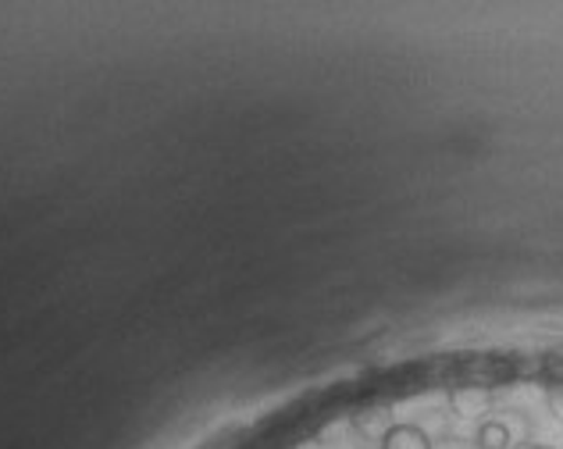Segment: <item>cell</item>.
Returning a JSON list of instances; mask_svg holds the SVG:
<instances>
[{"label": "cell", "instance_id": "5b68a950", "mask_svg": "<svg viewBox=\"0 0 563 449\" xmlns=\"http://www.w3.org/2000/svg\"><path fill=\"white\" fill-rule=\"evenodd\" d=\"M525 449H553V446H525Z\"/></svg>", "mask_w": 563, "mask_h": 449}, {"label": "cell", "instance_id": "6da1fadb", "mask_svg": "<svg viewBox=\"0 0 563 449\" xmlns=\"http://www.w3.org/2000/svg\"><path fill=\"white\" fill-rule=\"evenodd\" d=\"M528 425L525 417H488L474 431V446L478 449H510L514 442H525Z\"/></svg>", "mask_w": 563, "mask_h": 449}, {"label": "cell", "instance_id": "277c9868", "mask_svg": "<svg viewBox=\"0 0 563 449\" xmlns=\"http://www.w3.org/2000/svg\"><path fill=\"white\" fill-rule=\"evenodd\" d=\"M545 407H550V414L563 425V379L545 388Z\"/></svg>", "mask_w": 563, "mask_h": 449}, {"label": "cell", "instance_id": "3957f363", "mask_svg": "<svg viewBox=\"0 0 563 449\" xmlns=\"http://www.w3.org/2000/svg\"><path fill=\"white\" fill-rule=\"evenodd\" d=\"M378 449H432V436L421 425L396 421L385 436H378Z\"/></svg>", "mask_w": 563, "mask_h": 449}, {"label": "cell", "instance_id": "7a4b0ae2", "mask_svg": "<svg viewBox=\"0 0 563 449\" xmlns=\"http://www.w3.org/2000/svg\"><path fill=\"white\" fill-rule=\"evenodd\" d=\"M493 388L485 385H456L450 393V410L456 417H482L493 410Z\"/></svg>", "mask_w": 563, "mask_h": 449}]
</instances>
